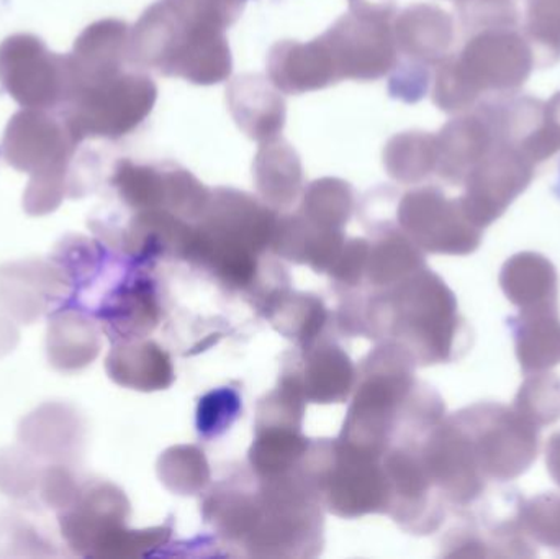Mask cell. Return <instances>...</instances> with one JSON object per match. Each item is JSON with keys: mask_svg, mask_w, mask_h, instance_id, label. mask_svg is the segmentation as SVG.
Here are the masks:
<instances>
[{"mask_svg": "<svg viewBox=\"0 0 560 559\" xmlns=\"http://www.w3.org/2000/svg\"><path fill=\"white\" fill-rule=\"evenodd\" d=\"M388 19L387 10L361 7L323 36L336 78L374 79L392 68Z\"/></svg>", "mask_w": 560, "mask_h": 559, "instance_id": "obj_1", "label": "cell"}, {"mask_svg": "<svg viewBox=\"0 0 560 559\" xmlns=\"http://www.w3.org/2000/svg\"><path fill=\"white\" fill-rule=\"evenodd\" d=\"M69 514L62 515V535L72 548L92 557H110L127 531L120 525L127 514L125 496L110 485L81 492Z\"/></svg>", "mask_w": 560, "mask_h": 559, "instance_id": "obj_2", "label": "cell"}, {"mask_svg": "<svg viewBox=\"0 0 560 559\" xmlns=\"http://www.w3.org/2000/svg\"><path fill=\"white\" fill-rule=\"evenodd\" d=\"M59 269L39 261L15 263L0 269V305L22 322H33L49 304L68 294Z\"/></svg>", "mask_w": 560, "mask_h": 559, "instance_id": "obj_3", "label": "cell"}, {"mask_svg": "<svg viewBox=\"0 0 560 559\" xmlns=\"http://www.w3.org/2000/svg\"><path fill=\"white\" fill-rule=\"evenodd\" d=\"M98 335L92 322L75 312L56 315L48 328V357L52 366L75 371L98 353Z\"/></svg>", "mask_w": 560, "mask_h": 559, "instance_id": "obj_4", "label": "cell"}, {"mask_svg": "<svg viewBox=\"0 0 560 559\" xmlns=\"http://www.w3.org/2000/svg\"><path fill=\"white\" fill-rule=\"evenodd\" d=\"M108 373L121 386L151 391L170 383L171 366L153 345H121L107 360Z\"/></svg>", "mask_w": 560, "mask_h": 559, "instance_id": "obj_5", "label": "cell"}, {"mask_svg": "<svg viewBox=\"0 0 560 559\" xmlns=\"http://www.w3.org/2000/svg\"><path fill=\"white\" fill-rule=\"evenodd\" d=\"M48 409L49 417L46 407H42L28 419L23 420L20 436L23 443H26L33 452L42 453V456L56 459L69 458L75 445L81 442L82 427L79 423V417H72L69 422L56 430L68 407L55 404V406H48Z\"/></svg>", "mask_w": 560, "mask_h": 559, "instance_id": "obj_6", "label": "cell"}, {"mask_svg": "<svg viewBox=\"0 0 560 559\" xmlns=\"http://www.w3.org/2000/svg\"><path fill=\"white\" fill-rule=\"evenodd\" d=\"M156 311L154 295L147 282L135 281L108 301L102 308V318L110 334L128 340L150 330V325L156 321Z\"/></svg>", "mask_w": 560, "mask_h": 559, "instance_id": "obj_7", "label": "cell"}, {"mask_svg": "<svg viewBox=\"0 0 560 559\" xmlns=\"http://www.w3.org/2000/svg\"><path fill=\"white\" fill-rule=\"evenodd\" d=\"M9 466L0 459V489L9 496H26L36 481L35 466L23 453H2Z\"/></svg>", "mask_w": 560, "mask_h": 559, "instance_id": "obj_8", "label": "cell"}, {"mask_svg": "<svg viewBox=\"0 0 560 559\" xmlns=\"http://www.w3.org/2000/svg\"><path fill=\"white\" fill-rule=\"evenodd\" d=\"M43 498L49 505H59V508H69L78 498L79 492L75 491L74 479L71 478L66 469L61 466L49 468L43 476Z\"/></svg>", "mask_w": 560, "mask_h": 559, "instance_id": "obj_9", "label": "cell"}, {"mask_svg": "<svg viewBox=\"0 0 560 559\" xmlns=\"http://www.w3.org/2000/svg\"><path fill=\"white\" fill-rule=\"evenodd\" d=\"M556 193H558V196L560 197V170H559L558 183H556Z\"/></svg>", "mask_w": 560, "mask_h": 559, "instance_id": "obj_10", "label": "cell"}]
</instances>
